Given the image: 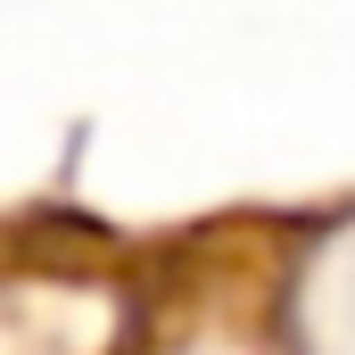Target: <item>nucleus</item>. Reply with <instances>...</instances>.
Listing matches in <instances>:
<instances>
[{
  "label": "nucleus",
  "mask_w": 355,
  "mask_h": 355,
  "mask_svg": "<svg viewBox=\"0 0 355 355\" xmlns=\"http://www.w3.org/2000/svg\"><path fill=\"white\" fill-rule=\"evenodd\" d=\"M339 322V355H355V248H347V265H339V289L322 281V331Z\"/></svg>",
  "instance_id": "1"
}]
</instances>
